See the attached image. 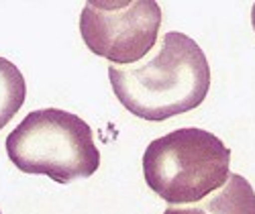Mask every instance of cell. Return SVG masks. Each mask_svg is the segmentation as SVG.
Here are the masks:
<instances>
[{"instance_id":"6da1fadb","label":"cell","mask_w":255,"mask_h":214,"mask_svg":"<svg viewBox=\"0 0 255 214\" xmlns=\"http://www.w3.org/2000/svg\"><path fill=\"white\" fill-rule=\"evenodd\" d=\"M109 78L125 110L151 122L198 108L210 90L204 51L180 31L165 33L141 63L111 66Z\"/></svg>"},{"instance_id":"7a4b0ae2","label":"cell","mask_w":255,"mask_h":214,"mask_svg":"<svg viewBox=\"0 0 255 214\" xmlns=\"http://www.w3.org/2000/svg\"><path fill=\"white\" fill-rule=\"evenodd\" d=\"M6 153L23 174L47 176L57 184L90 178L100 167L92 126L59 108L29 112L6 137Z\"/></svg>"},{"instance_id":"3957f363","label":"cell","mask_w":255,"mask_h":214,"mask_svg":"<svg viewBox=\"0 0 255 214\" xmlns=\"http://www.w3.org/2000/svg\"><path fill=\"white\" fill-rule=\"evenodd\" d=\"M231 149L204 128H178L147 145L145 182L169 206L196 204L229 180Z\"/></svg>"},{"instance_id":"277c9868","label":"cell","mask_w":255,"mask_h":214,"mask_svg":"<svg viewBox=\"0 0 255 214\" xmlns=\"http://www.w3.org/2000/svg\"><path fill=\"white\" fill-rule=\"evenodd\" d=\"M161 6L153 0H90L80 14L86 47L113 61L133 66L157 45Z\"/></svg>"},{"instance_id":"5b68a950","label":"cell","mask_w":255,"mask_h":214,"mask_svg":"<svg viewBox=\"0 0 255 214\" xmlns=\"http://www.w3.org/2000/svg\"><path fill=\"white\" fill-rule=\"evenodd\" d=\"M198 208L206 214H255V190L247 178L229 174V180L204 198Z\"/></svg>"},{"instance_id":"8992f818","label":"cell","mask_w":255,"mask_h":214,"mask_svg":"<svg viewBox=\"0 0 255 214\" xmlns=\"http://www.w3.org/2000/svg\"><path fill=\"white\" fill-rule=\"evenodd\" d=\"M27 98V82L12 61L0 57V131L20 110Z\"/></svg>"},{"instance_id":"52a82bcc","label":"cell","mask_w":255,"mask_h":214,"mask_svg":"<svg viewBox=\"0 0 255 214\" xmlns=\"http://www.w3.org/2000/svg\"><path fill=\"white\" fill-rule=\"evenodd\" d=\"M163 214H206V212L200 210L198 206H194V208H174V206H169V208H165Z\"/></svg>"},{"instance_id":"ba28073f","label":"cell","mask_w":255,"mask_h":214,"mask_svg":"<svg viewBox=\"0 0 255 214\" xmlns=\"http://www.w3.org/2000/svg\"><path fill=\"white\" fill-rule=\"evenodd\" d=\"M251 25H253V31H255V4L251 8Z\"/></svg>"},{"instance_id":"9c48e42d","label":"cell","mask_w":255,"mask_h":214,"mask_svg":"<svg viewBox=\"0 0 255 214\" xmlns=\"http://www.w3.org/2000/svg\"><path fill=\"white\" fill-rule=\"evenodd\" d=\"M0 214H2V212H0Z\"/></svg>"}]
</instances>
